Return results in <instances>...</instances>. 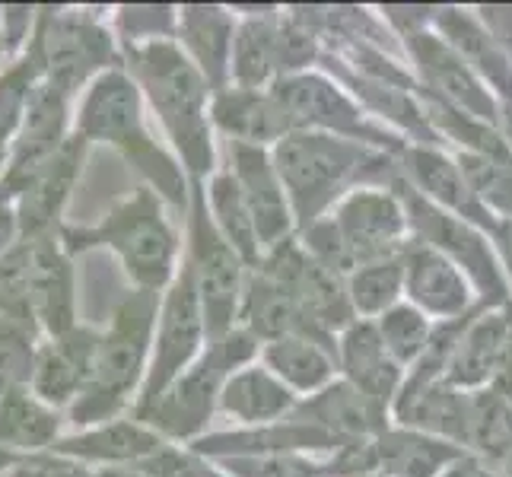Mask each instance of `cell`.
<instances>
[{"mask_svg":"<svg viewBox=\"0 0 512 477\" xmlns=\"http://www.w3.org/2000/svg\"><path fill=\"white\" fill-rule=\"evenodd\" d=\"M42 61L32 51V45L23 48V55L16 58L4 74H0V153H10V144L16 131H20L23 118L29 112V102L35 90L42 86Z\"/></svg>","mask_w":512,"mask_h":477,"instance_id":"18","label":"cell"},{"mask_svg":"<svg viewBox=\"0 0 512 477\" xmlns=\"http://www.w3.org/2000/svg\"><path fill=\"white\" fill-rule=\"evenodd\" d=\"M96 347L99 334L80 325L61 334V338L42 341L32 360L29 388L55 411L64 408V404H74L90 385Z\"/></svg>","mask_w":512,"mask_h":477,"instance_id":"8","label":"cell"},{"mask_svg":"<svg viewBox=\"0 0 512 477\" xmlns=\"http://www.w3.org/2000/svg\"><path fill=\"white\" fill-rule=\"evenodd\" d=\"M194 280H198L201 306H204V325L207 331H226L233 306L239 296V261L236 249L229 245L210 220L198 210L194 217Z\"/></svg>","mask_w":512,"mask_h":477,"instance_id":"11","label":"cell"},{"mask_svg":"<svg viewBox=\"0 0 512 477\" xmlns=\"http://www.w3.org/2000/svg\"><path fill=\"white\" fill-rule=\"evenodd\" d=\"M51 449L67 458H90V462H147L156 452H163V443L140 423L112 420L90 433L61 439Z\"/></svg>","mask_w":512,"mask_h":477,"instance_id":"14","label":"cell"},{"mask_svg":"<svg viewBox=\"0 0 512 477\" xmlns=\"http://www.w3.org/2000/svg\"><path fill=\"white\" fill-rule=\"evenodd\" d=\"M16 462H20V455H16V452H10V449H4V446H0V477H4Z\"/></svg>","mask_w":512,"mask_h":477,"instance_id":"37","label":"cell"},{"mask_svg":"<svg viewBox=\"0 0 512 477\" xmlns=\"http://www.w3.org/2000/svg\"><path fill=\"white\" fill-rule=\"evenodd\" d=\"M74 137L86 140V144L105 140V144L118 147L140 172L150 175L156 188L179 201V175H175L169 159L150 144L144 121H140L137 86L121 70H102L90 83L74 121Z\"/></svg>","mask_w":512,"mask_h":477,"instance_id":"3","label":"cell"},{"mask_svg":"<svg viewBox=\"0 0 512 477\" xmlns=\"http://www.w3.org/2000/svg\"><path fill=\"white\" fill-rule=\"evenodd\" d=\"M86 140L70 134L67 144L48 159V163L32 175L29 185L16 198V214H20V236L23 239H45L61 233V210L74 191L80 175Z\"/></svg>","mask_w":512,"mask_h":477,"instance_id":"9","label":"cell"},{"mask_svg":"<svg viewBox=\"0 0 512 477\" xmlns=\"http://www.w3.org/2000/svg\"><path fill=\"white\" fill-rule=\"evenodd\" d=\"M156 325V299L153 293H131L118 303L109 331L99 334L93 376L86 392L74 401L70 417L80 427L109 423L131 395L140 373H144L150 334Z\"/></svg>","mask_w":512,"mask_h":477,"instance_id":"1","label":"cell"},{"mask_svg":"<svg viewBox=\"0 0 512 477\" xmlns=\"http://www.w3.org/2000/svg\"><path fill=\"white\" fill-rule=\"evenodd\" d=\"M61 417L29 385L0 392V446L16 455H32L58 443Z\"/></svg>","mask_w":512,"mask_h":477,"instance_id":"12","label":"cell"},{"mask_svg":"<svg viewBox=\"0 0 512 477\" xmlns=\"http://www.w3.org/2000/svg\"><path fill=\"white\" fill-rule=\"evenodd\" d=\"M468 439L490 455H506L512 449V408L497 398L484 395L468 411Z\"/></svg>","mask_w":512,"mask_h":477,"instance_id":"27","label":"cell"},{"mask_svg":"<svg viewBox=\"0 0 512 477\" xmlns=\"http://www.w3.org/2000/svg\"><path fill=\"white\" fill-rule=\"evenodd\" d=\"M70 96L55 90L51 83L42 80V86L35 90L29 112L23 118L20 131H16L10 153H7V166L0 175V191L7 198H20V191L29 185V179L39 172L51 156H55L67 140V121H70Z\"/></svg>","mask_w":512,"mask_h":477,"instance_id":"7","label":"cell"},{"mask_svg":"<svg viewBox=\"0 0 512 477\" xmlns=\"http://www.w3.org/2000/svg\"><path fill=\"white\" fill-rule=\"evenodd\" d=\"M287 401L290 398L284 388L271 382L264 373H258V369H252V373H242L226 385L223 408L242 420H264L284 411Z\"/></svg>","mask_w":512,"mask_h":477,"instance_id":"24","label":"cell"},{"mask_svg":"<svg viewBox=\"0 0 512 477\" xmlns=\"http://www.w3.org/2000/svg\"><path fill=\"white\" fill-rule=\"evenodd\" d=\"M373 401L376 398H369L360 388H338V392H328V398L322 401V414L344 430H369L376 423Z\"/></svg>","mask_w":512,"mask_h":477,"instance_id":"31","label":"cell"},{"mask_svg":"<svg viewBox=\"0 0 512 477\" xmlns=\"http://www.w3.org/2000/svg\"><path fill=\"white\" fill-rule=\"evenodd\" d=\"M468 175L474 188L484 198H490L497 207H512V166L509 163H493V159H471Z\"/></svg>","mask_w":512,"mask_h":477,"instance_id":"32","label":"cell"},{"mask_svg":"<svg viewBox=\"0 0 512 477\" xmlns=\"http://www.w3.org/2000/svg\"><path fill=\"white\" fill-rule=\"evenodd\" d=\"M512 347V328L503 318H484V322L474 325L465 341L458 344V353L452 360V376L458 382H481L490 373H500L506 366Z\"/></svg>","mask_w":512,"mask_h":477,"instance_id":"17","label":"cell"},{"mask_svg":"<svg viewBox=\"0 0 512 477\" xmlns=\"http://www.w3.org/2000/svg\"><path fill=\"white\" fill-rule=\"evenodd\" d=\"M214 115H217V121L226 131H233L239 137H249V140L274 137L287 125L284 105H274L268 99H258V96H249V93L220 96Z\"/></svg>","mask_w":512,"mask_h":477,"instance_id":"22","label":"cell"},{"mask_svg":"<svg viewBox=\"0 0 512 477\" xmlns=\"http://www.w3.org/2000/svg\"><path fill=\"white\" fill-rule=\"evenodd\" d=\"M443 462V452L433 449L423 439H411V436H392L382 443V465L401 474V477H427L439 468Z\"/></svg>","mask_w":512,"mask_h":477,"instance_id":"28","label":"cell"},{"mask_svg":"<svg viewBox=\"0 0 512 477\" xmlns=\"http://www.w3.org/2000/svg\"><path fill=\"white\" fill-rule=\"evenodd\" d=\"M0 58H4V55H0Z\"/></svg>","mask_w":512,"mask_h":477,"instance_id":"44","label":"cell"},{"mask_svg":"<svg viewBox=\"0 0 512 477\" xmlns=\"http://www.w3.org/2000/svg\"><path fill=\"white\" fill-rule=\"evenodd\" d=\"M4 477H93V474L67 455L32 452V455H20V462H16Z\"/></svg>","mask_w":512,"mask_h":477,"instance_id":"34","label":"cell"},{"mask_svg":"<svg viewBox=\"0 0 512 477\" xmlns=\"http://www.w3.org/2000/svg\"><path fill=\"white\" fill-rule=\"evenodd\" d=\"M401 284V268L395 261L385 264H366L360 268V274L353 277V303H357L363 312H376L382 306H388L398 293Z\"/></svg>","mask_w":512,"mask_h":477,"instance_id":"30","label":"cell"},{"mask_svg":"<svg viewBox=\"0 0 512 477\" xmlns=\"http://www.w3.org/2000/svg\"><path fill=\"white\" fill-rule=\"evenodd\" d=\"M4 328H7V318H0V334H4Z\"/></svg>","mask_w":512,"mask_h":477,"instance_id":"43","label":"cell"},{"mask_svg":"<svg viewBox=\"0 0 512 477\" xmlns=\"http://www.w3.org/2000/svg\"><path fill=\"white\" fill-rule=\"evenodd\" d=\"M210 204H214L217 223L223 229V239L233 245V249L245 258L255 255V239H258V226L249 210V201L239 188L233 175H220L210 188Z\"/></svg>","mask_w":512,"mask_h":477,"instance_id":"23","label":"cell"},{"mask_svg":"<svg viewBox=\"0 0 512 477\" xmlns=\"http://www.w3.org/2000/svg\"><path fill=\"white\" fill-rule=\"evenodd\" d=\"M182 32L185 42L194 51V58L201 61L207 74H220L223 61H226V20L217 10H204V7H191L182 16Z\"/></svg>","mask_w":512,"mask_h":477,"instance_id":"25","label":"cell"},{"mask_svg":"<svg viewBox=\"0 0 512 477\" xmlns=\"http://www.w3.org/2000/svg\"><path fill=\"white\" fill-rule=\"evenodd\" d=\"M204 331V306L198 293V280L194 271H182V277L175 280L169 299L160 315V334H156V357L150 366V376L144 385V398H140V414L150 411L156 401L169 392L172 379L182 373V366L191 360V353L198 350Z\"/></svg>","mask_w":512,"mask_h":477,"instance_id":"6","label":"cell"},{"mask_svg":"<svg viewBox=\"0 0 512 477\" xmlns=\"http://www.w3.org/2000/svg\"><path fill=\"white\" fill-rule=\"evenodd\" d=\"M0 318L32 331L39 338V325L32 315V242L20 239L0 258Z\"/></svg>","mask_w":512,"mask_h":477,"instance_id":"20","label":"cell"},{"mask_svg":"<svg viewBox=\"0 0 512 477\" xmlns=\"http://www.w3.org/2000/svg\"><path fill=\"white\" fill-rule=\"evenodd\" d=\"M29 45L42 61L45 83L64 96H74L99 67H109L115 61L112 39L105 29L96 26L93 16L74 10L42 7L35 16Z\"/></svg>","mask_w":512,"mask_h":477,"instance_id":"5","label":"cell"},{"mask_svg":"<svg viewBox=\"0 0 512 477\" xmlns=\"http://www.w3.org/2000/svg\"><path fill=\"white\" fill-rule=\"evenodd\" d=\"M102 477H150V474H144V471H118V468H109V471H102Z\"/></svg>","mask_w":512,"mask_h":477,"instance_id":"38","label":"cell"},{"mask_svg":"<svg viewBox=\"0 0 512 477\" xmlns=\"http://www.w3.org/2000/svg\"><path fill=\"white\" fill-rule=\"evenodd\" d=\"M32 242V315L39 334L61 338L77 328V296L74 268L58 236L29 239Z\"/></svg>","mask_w":512,"mask_h":477,"instance_id":"10","label":"cell"},{"mask_svg":"<svg viewBox=\"0 0 512 477\" xmlns=\"http://www.w3.org/2000/svg\"><path fill=\"white\" fill-rule=\"evenodd\" d=\"M427 322L411 309H395L382 318V344L395 360H411L427 347Z\"/></svg>","mask_w":512,"mask_h":477,"instance_id":"29","label":"cell"},{"mask_svg":"<svg viewBox=\"0 0 512 477\" xmlns=\"http://www.w3.org/2000/svg\"><path fill=\"white\" fill-rule=\"evenodd\" d=\"M341 236L353 258H376L401 233V210L385 194H357L341 210Z\"/></svg>","mask_w":512,"mask_h":477,"instance_id":"15","label":"cell"},{"mask_svg":"<svg viewBox=\"0 0 512 477\" xmlns=\"http://www.w3.org/2000/svg\"><path fill=\"white\" fill-rule=\"evenodd\" d=\"M0 55H7V48H4V10H0Z\"/></svg>","mask_w":512,"mask_h":477,"instance_id":"41","label":"cell"},{"mask_svg":"<svg viewBox=\"0 0 512 477\" xmlns=\"http://www.w3.org/2000/svg\"><path fill=\"white\" fill-rule=\"evenodd\" d=\"M350 156L328 137H293L280 147V172L299 198H315L347 172Z\"/></svg>","mask_w":512,"mask_h":477,"instance_id":"13","label":"cell"},{"mask_svg":"<svg viewBox=\"0 0 512 477\" xmlns=\"http://www.w3.org/2000/svg\"><path fill=\"white\" fill-rule=\"evenodd\" d=\"M20 214H16V201L0 191V258H4L16 242H20Z\"/></svg>","mask_w":512,"mask_h":477,"instance_id":"36","label":"cell"},{"mask_svg":"<svg viewBox=\"0 0 512 477\" xmlns=\"http://www.w3.org/2000/svg\"><path fill=\"white\" fill-rule=\"evenodd\" d=\"M61 245L67 255L86 252L93 245H109L125 261V271L144 293L160 290L172 277L175 264V233L150 188L134 191L93 229L61 226Z\"/></svg>","mask_w":512,"mask_h":477,"instance_id":"2","label":"cell"},{"mask_svg":"<svg viewBox=\"0 0 512 477\" xmlns=\"http://www.w3.org/2000/svg\"><path fill=\"white\" fill-rule=\"evenodd\" d=\"M236 182L249 201V210L255 217L261 239H277L280 229L287 226L284 214V191L277 188L274 175L264 163V156L249 147H236Z\"/></svg>","mask_w":512,"mask_h":477,"instance_id":"16","label":"cell"},{"mask_svg":"<svg viewBox=\"0 0 512 477\" xmlns=\"http://www.w3.org/2000/svg\"><path fill=\"white\" fill-rule=\"evenodd\" d=\"M417 163V172H420V179L427 188H433V194H439L443 201L449 204H462V191H458V179H455V172L452 166L446 163V159H439V156H417L414 159Z\"/></svg>","mask_w":512,"mask_h":477,"instance_id":"35","label":"cell"},{"mask_svg":"<svg viewBox=\"0 0 512 477\" xmlns=\"http://www.w3.org/2000/svg\"><path fill=\"white\" fill-rule=\"evenodd\" d=\"M408 287L423 306L433 312L452 315L468 303L462 277L455 274L449 261L436 252H414L408 261Z\"/></svg>","mask_w":512,"mask_h":477,"instance_id":"19","label":"cell"},{"mask_svg":"<svg viewBox=\"0 0 512 477\" xmlns=\"http://www.w3.org/2000/svg\"><path fill=\"white\" fill-rule=\"evenodd\" d=\"M134 70L147 86L153 109L160 112L163 125L182 147L194 169L207 163V125H204V83L169 42H153L134 51Z\"/></svg>","mask_w":512,"mask_h":477,"instance_id":"4","label":"cell"},{"mask_svg":"<svg viewBox=\"0 0 512 477\" xmlns=\"http://www.w3.org/2000/svg\"><path fill=\"white\" fill-rule=\"evenodd\" d=\"M344 353H347V369L357 379L360 392H366L369 398H388L395 385V363H392L395 357L385 350L379 334L369 328L350 331Z\"/></svg>","mask_w":512,"mask_h":477,"instance_id":"21","label":"cell"},{"mask_svg":"<svg viewBox=\"0 0 512 477\" xmlns=\"http://www.w3.org/2000/svg\"><path fill=\"white\" fill-rule=\"evenodd\" d=\"M271 61V39L258 26L242 29L236 45V70L245 83H258Z\"/></svg>","mask_w":512,"mask_h":477,"instance_id":"33","label":"cell"},{"mask_svg":"<svg viewBox=\"0 0 512 477\" xmlns=\"http://www.w3.org/2000/svg\"><path fill=\"white\" fill-rule=\"evenodd\" d=\"M268 357H271V366L277 369V373L287 376L299 388L319 385L331 369L319 347L309 344V341H299V338H280L268 350Z\"/></svg>","mask_w":512,"mask_h":477,"instance_id":"26","label":"cell"},{"mask_svg":"<svg viewBox=\"0 0 512 477\" xmlns=\"http://www.w3.org/2000/svg\"><path fill=\"white\" fill-rule=\"evenodd\" d=\"M449 477H478V474H474V468H471V465H465V468H455Z\"/></svg>","mask_w":512,"mask_h":477,"instance_id":"40","label":"cell"},{"mask_svg":"<svg viewBox=\"0 0 512 477\" xmlns=\"http://www.w3.org/2000/svg\"><path fill=\"white\" fill-rule=\"evenodd\" d=\"M4 166H7V156L0 153V175H4Z\"/></svg>","mask_w":512,"mask_h":477,"instance_id":"42","label":"cell"},{"mask_svg":"<svg viewBox=\"0 0 512 477\" xmlns=\"http://www.w3.org/2000/svg\"><path fill=\"white\" fill-rule=\"evenodd\" d=\"M503 249H506V258H509V268H512V223L506 226V233H503Z\"/></svg>","mask_w":512,"mask_h":477,"instance_id":"39","label":"cell"}]
</instances>
